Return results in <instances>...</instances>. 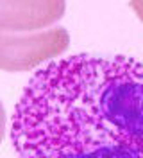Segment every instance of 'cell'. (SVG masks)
I'll use <instances>...</instances> for the list:
<instances>
[{"label": "cell", "instance_id": "277c9868", "mask_svg": "<svg viewBox=\"0 0 143 158\" xmlns=\"http://www.w3.org/2000/svg\"><path fill=\"white\" fill-rule=\"evenodd\" d=\"M129 6H131V9L136 13V16L143 22V0H134V2L129 4Z\"/></svg>", "mask_w": 143, "mask_h": 158}, {"label": "cell", "instance_id": "6da1fadb", "mask_svg": "<svg viewBox=\"0 0 143 158\" xmlns=\"http://www.w3.org/2000/svg\"><path fill=\"white\" fill-rule=\"evenodd\" d=\"M16 158H143V63L75 54L29 79L11 117Z\"/></svg>", "mask_w": 143, "mask_h": 158}, {"label": "cell", "instance_id": "3957f363", "mask_svg": "<svg viewBox=\"0 0 143 158\" xmlns=\"http://www.w3.org/2000/svg\"><path fill=\"white\" fill-rule=\"evenodd\" d=\"M63 0H4L0 4L2 32H29L54 23L65 15Z\"/></svg>", "mask_w": 143, "mask_h": 158}, {"label": "cell", "instance_id": "7a4b0ae2", "mask_svg": "<svg viewBox=\"0 0 143 158\" xmlns=\"http://www.w3.org/2000/svg\"><path fill=\"white\" fill-rule=\"evenodd\" d=\"M70 45V34L63 27L32 32L0 36V67L6 72L30 70L45 59L56 58Z\"/></svg>", "mask_w": 143, "mask_h": 158}]
</instances>
